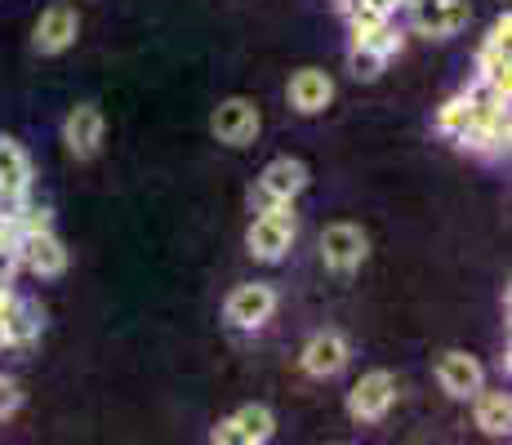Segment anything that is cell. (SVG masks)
<instances>
[{"instance_id": "cell-19", "label": "cell", "mask_w": 512, "mask_h": 445, "mask_svg": "<svg viewBox=\"0 0 512 445\" xmlns=\"http://www.w3.org/2000/svg\"><path fill=\"white\" fill-rule=\"evenodd\" d=\"M472 121H477V112H472L468 94H455V98H446V103H441V112H437V134H446L450 143H459Z\"/></svg>"}, {"instance_id": "cell-9", "label": "cell", "mask_w": 512, "mask_h": 445, "mask_svg": "<svg viewBox=\"0 0 512 445\" xmlns=\"http://www.w3.org/2000/svg\"><path fill=\"white\" fill-rule=\"evenodd\" d=\"M18 267L36 276H63L67 272V245L54 236V227L18 232Z\"/></svg>"}, {"instance_id": "cell-22", "label": "cell", "mask_w": 512, "mask_h": 445, "mask_svg": "<svg viewBox=\"0 0 512 445\" xmlns=\"http://www.w3.org/2000/svg\"><path fill=\"white\" fill-rule=\"evenodd\" d=\"M18 405H23V388H18L14 379H5V374H0V419L18 414Z\"/></svg>"}, {"instance_id": "cell-3", "label": "cell", "mask_w": 512, "mask_h": 445, "mask_svg": "<svg viewBox=\"0 0 512 445\" xmlns=\"http://www.w3.org/2000/svg\"><path fill=\"white\" fill-rule=\"evenodd\" d=\"M401 9H410L415 32L432 36V41H450V36H459L472 18L468 0H406Z\"/></svg>"}, {"instance_id": "cell-1", "label": "cell", "mask_w": 512, "mask_h": 445, "mask_svg": "<svg viewBox=\"0 0 512 445\" xmlns=\"http://www.w3.org/2000/svg\"><path fill=\"white\" fill-rule=\"evenodd\" d=\"M308 187V165L299 161V156H277V161L263 165L259 183H254L250 192V205L254 214L272 210V205H294V196Z\"/></svg>"}, {"instance_id": "cell-4", "label": "cell", "mask_w": 512, "mask_h": 445, "mask_svg": "<svg viewBox=\"0 0 512 445\" xmlns=\"http://www.w3.org/2000/svg\"><path fill=\"white\" fill-rule=\"evenodd\" d=\"M272 437H277V414H272L268 405H241V410L228 414V419L210 432L214 445H263Z\"/></svg>"}, {"instance_id": "cell-17", "label": "cell", "mask_w": 512, "mask_h": 445, "mask_svg": "<svg viewBox=\"0 0 512 445\" xmlns=\"http://www.w3.org/2000/svg\"><path fill=\"white\" fill-rule=\"evenodd\" d=\"M27 187H32V161L23 143L0 138V192H27Z\"/></svg>"}, {"instance_id": "cell-2", "label": "cell", "mask_w": 512, "mask_h": 445, "mask_svg": "<svg viewBox=\"0 0 512 445\" xmlns=\"http://www.w3.org/2000/svg\"><path fill=\"white\" fill-rule=\"evenodd\" d=\"M294 232H299V223H294V205H272V210H263L259 219L250 223L245 245H250V254L259 263H281L294 245Z\"/></svg>"}, {"instance_id": "cell-8", "label": "cell", "mask_w": 512, "mask_h": 445, "mask_svg": "<svg viewBox=\"0 0 512 445\" xmlns=\"http://www.w3.org/2000/svg\"><path fill=\"white\" fill-rule=\"evenodd\" d=\"M392 401H397V379H392L388 370H370L357 379V388L348 392V414L357 423H379L383 414L392 410Z\"/></svg>"}, {"instance_id": "cell-13", "label": "cell", "mask_w": 512, "mask_h": 445, "mask_svg": "<svg viewBox=\"0 0 512 445\" xmlns=\"http://www.w3.org/2000/svg\"><path fill=\"white\" fill-rule=\"evenodd\" d=\"M348 356H352V348H348V339H343L339 330H321V334H312L308 339V348H303V370L312 374V379H334V374L348 365Z\"/></svg>"}, {"instance_id": "cell-21", "label": "cell", "mask_w": 512, "mask_h": 445, "mask_svg": "<svg viewBox=\"0 0 512 445\" xmlns=\"http://www.w3.org/2000/svg\"><path fill=\"white\" fill-rule=\"evenodd\" d=\"M18 272V232L9 223H0V285H9Z\"/></svg>"}, {"instance_id": "cell-15", "label": "cell", "mask_w": 512, "mask_h": 445, "mask_svg": "<svg viewBox=\"0 0 512 445\" xmlns=\"http://www.w3.org/2000/svg\"><path fill=\"white\" fill-rule=\"evenodd\" d=\"M290 107L294 112H303V116H317V112H326L330 107V98H334V81L321 67H299V72L290 76Z\"/></svg>"}, {"instance_id": "cell-20", "label": "cell", "mask_w": 512, "mask_h": 445, "mask_svg": "<svg viewBox=\"0 0 512 445\" xmlns=\"http://www.w3.org/2000/svg\"><path fill=\"white\" fill-rule=\"evenodd\" d=\"M348 67H352L357 81H379L383 67H388V58H383L379 49H370V45H352L348 49Z\"/></svg>"}, {"instance_id": "cell-7", "label": "cell", "mask_w": 512, "mask_h": 445, "mask_svg": "<svg viewBox=\"0 0 512 445\" xmlns=\"http://www.w3.org/2000/svg\"><path fill=\"white\" fill-rule=\"evenodd\" d=\"M259 125H263V116H259V107H254V98H223L219 107H214V116H210V130L219 143H228V147H245V143H254V134H259Z\"/></svg>"}, {"instance_id": "cell-11", "label": "cell", "mask_w": 512, "mask_h": 445, "mask_svg": "<svg viewBox=\"0 0 512 445\" xmlns=\"http://www.w3.org/2000/svg\"><path fill=\"white\" fill-rule=\"evenodd\" d=\"M437 383H441V392L446 397H455V401H472L481 392V383H486V370H481V361L477 356H468V352H446L437 361Z\"/></svg>"}, {"instance_id": "cell-5", "label": "cell", "mask_w": 512, "mask_h": 445, "mask_svg": "<svg viewBox=\"0 0 512 445\" xmlns=\"http://www.w3.org/2000/svg\"><path fill=\"white\" fill-rule=\"evenodd\" d=\"M370 254V236L361 232L357 223H330L321 232V259H326L330 272L339 276H352Z\"/></svg>"}, {"instance_id": "cell-14", "label": "cell", "mask_w": 512, "mask_h": 445, "mask_svg": "<svg viewBox=\"0 0 512 445\" xmlns=\"http://www.w3.org/2000/svg\"><path fill=\"white\" fill-rule=\"evenodd\" d=\"M76 27H81V18H76L72 5H49L45 14L36 18V32H32L36 54H63V49L76 41Z\"/></svg>"}, {"instance_id": "cell-6", "label": "cell", "mask_w": 512, "mask_h": 445, "mask_svg": "<svg viewBox=\"0 0 512 445\" xmlns=\"http://www.w3.org/2000/svg\"><path fill=\"white\" fill-rule=\"evenodd\" d=\"M272 312H277V290L268 281L236 285L228 294V308H223V316H228L236 330H259V325L272 321Z\"/></svg>"}, {"instance_id": "cell-12", "label": "cell", "mask_w": 512, "mask_h": 445, "mask_svg": "<svg viewBox=\"0 0 512 445\" xmlns=\"http://www.w3.org/2000/svg\"><path fill=\"white\" fill-rule=\"evenodd\" d=\"M63 143H67V152H72L76 161L98 156V147H103V112H98L94 103L72 107L67 121H63Z\"/></svg>"}, {"instance_id": "cell-18", "label": "cell", "mask_w": 512, "mask_h": 445, "mask_svg": "<svg viewBox=\"0 0 512 445\" xmlns=\"http://www.w3.org/2000/svg\"><path fill=\"white\" fill-rule=\"evenodd\" d=\"M472 405H477V428L486 432V437H508V428H512L508 392H477Z\"/></svg>"}, {"instance_id": "cell-10", "label": "cell", "mask_w": 512, "mask_h": 445, "mask_svg": "<svg viewBox=\"0 0 512 445\" xmlns=\"http://www.w3.org/2000/svg\"><path fill=\"white\" fill-rule=\"evenodd\" d=\"M508 45H512V14H499L495 18V27L486 32V41H481L477 49V81H486V85H495V89H504L508 94V85H512V63H508Z\"/></svg>"}, {"instance_id": "cell-16", "label": "cell", "mask_w": 512, "mask_h": 445, "mask_svg": "<svg viewBox=\"0 0 512 445\" xmlns=\"http://www.w3.org/2000/svg\"><path fill=\"white\" fill-rule=\"evenodd\" d=\"M41 325H45L41 303L14 294V303H9V312H5V348H27V343H36L41 339Z\"/></svg>"}]
</instances>
